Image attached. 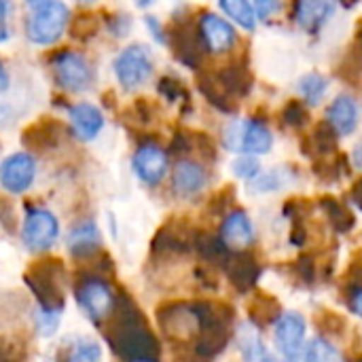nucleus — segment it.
I'll use <instances>...</instances> for the list:
<instances>
[{
    "label": "nucleus",
    "mask_w": 362,
    "mask_h": 362,
    "mask_svg": "<svg viewBox=\"0 0 362 362\" xmlns=\"http://www.w3.org/2000/svg\"><path fill=\"white\" fill-rule=\"evenodd\" d=\"M259 276V267L252 263V259H246V257H240L233 261V267H231V280L244 291L248 288Z\"/></svg>",
    "instance_id": "nucleus-22"
},
{
    "label": "nucleus",
    "mask_w": 362,
    "mask_h": 362,
    "mask_svg": "<svg viewBox=\"0 0 362 362\" xmlns=\"http://www.w3.org/2000/svg\"><path fill=\"white\" fill-rule=\"evenodd\" d=\"M25 2H28L30 6H34V8H36V6H40V4H47V2H53V0H25Z\"/></svg>",
    "instance_id": "nucleus-35"
},
{
    "label": "nucleus",
    "mask_w": 362,
    "mask_h": 362,
    "mask_svg": "<svg viewBox=\"0 0 362 362\" xmlns=\"http://www.w3.org/2000/svg\"><path fill=\"white\" fill-rule=\"evenodd\" d=\"M238 346L244 362H278L276 356L267 350L255 325H242V329L238 331Z\"/></svg>",
    "instance_id": "nucleus-17"
},
{
    "label": "nucleus",
    "mask_w": 362,
    "mask_h": 362,
    "mask_svg": "<svg viewBox=\"0 0 362 362\" xmlns=\"http://www.w3.org/2000/svg\"><path fill=\"white\" fill-rule=\"evenodd\" d=\"M350 305H352L354 314H358V316L362 318V286L352 293V297H350Z\"/></svg>",
    "instance_id": "nucleus-31"
},
{
    "label": "nucleus",
    "mask_w": 362,
    "mask_h": 362,
    "mask_svg": "<svg viewBox=\"0 0 362 362\" xmlns=\"http://www.w3.org/2000/svg\"><path fill=\"white\" fill-rule=\"evenodd\" d=\"M51 68L55 81L62 89L78 93L91 87L93 83V68L91 64L76 51H59L51 59Z\"/></svg>",
    "instance_id": "nucleus-4"
},
{
    "label": "nucleus",
    "mask_w": 362,
    "mask_h": 362,
    "mask_svg": "<svg viewBox=\"0 0 362 362\" xmlns=\"http://www.w3.org/2000/svg\"><path fill=\"white\" fill-rule=\"evenodd\" d=\"M134 2H136L138 6H148V4H151L153 0H134Z\"/></svg>",
    "instance_id": "nucleus-36"
},
{
    "label": "nucleus",
    "mask_w": 362,
    "mask_h": 362,
    "mask_svg": "<svg viewBox=\"0 0 362 362\" xmlns=\"http://www.w3.org/2000/svg\"><path fill=\"white\" fill-rule=\"evenodd\" d=\"M335 11L337 0H295L293 19L303 32L316 34L333 19Z\"/></svg>",
    "instance_id": "nucleus-10"
},
{
    "label": "nucleus",
    "mask_w": 362,
    "mask_h": 362,
    "mask_svg": "<svg viewBox=\"0 0 362 362\" xmlns=\"http://www.w3.org/2000/svg\"><path fill=\"white\" fill-rule=\"evenodd\" d=\"M78 2H83V4H91V2H95V0H78Z\"/></svg>",
    "instance_id": "nucleus-39"
},
{
    "label": "nucleus",
    "mask_w": 362,
    "mask_h": 362,
    "mask_svg": "<svg viewBox=\"0 0 362 362\" xmlns=\"http://www.w3.org/2000/svg\"><path fill=\"white\" fill-rule=\"evenodd\" d=\"M8 85H11V76H8L6 68L0 64V93H4L8 89Z\"/></svg>",
    "instance_id": "nucleus-33"
},
{
    "label": "nucleus",
    "mask_w": 362,
    "mask_h": 362,
    "mask_svg": "<svg viewBox=\"0 0 362 362\" xmlns=\"http://www.w3.org/2000/svg\"><path fill=\"white\" fill-rule=\"evenodd\" d=\"M136 176L146 185H159L168 174V153L157 144H144L132 159Z\"/></svg>",
    "instance_id": "nucleus-11"
},
{
    "label": "nucleus",
    "mask_w": 362,
    "mask_h": 362,
    "mask_svg": "<svg viewBox=\"0 0 362 362\" xmlns=\"http://www.w3.org/2000/svg\"><path fill=\"white\" fill-rule=\"evenodd\" d=\"M223 142L233 153L265 155L274 146V134L265 123L257 119H244V121H231L225 127Z\"/></svg>",
    "instance_id": "nucleus-2"
},
{
    "label": "nucleus",
    "mask_w": 362,
    "mask_h": 362,
    "mask_svg": "<svg viewBox=\"0 0 362 362\" xmlns=\"http://www.w3.org/2000/svg\"><path fill=\"white\" fill-rule=\"evenodd\" d=\"M199 38L210 53H227L238 42L235 28L216 13H202L197 25Z\"/></svg>",
    "instance_id": "nucleus-9"
},
{
    "label": "nucleus",
    "mask_w": 362,
    "mask_h": 362,
    "mask_svg": "<svg viewBox=\"0 0 362 362\" xmlns=\"http://www.w3.org/2000/svg\"><path fill=\"white\" fill-rule=\"evenodd\" d=\"M68 19H70V11L64 2L53 0V2L40 4L25 19V36L34 45L49 47L62 38L68 25Z\"/></svg>",
    "instance_id": "nucleus-1"
},
{
    "label": "nucleus",
    "mask_w": 362,
    "mask_h": 362,
    "mask_svg": "<svg viewBox=\"0 0 362 362\" xmlns=\"http://www.w3.org/2000/svg\"><path fill=\"white\" fill-rule=\"evenodd\" d=\"M172 182H174V189H176L178 195L191 197V195H197L199 191H204V187L208 182V174L197 161L182 159L174 168Z\"/></svg>",
    "instance_id": "nucleus-15"
},
{
    "label": "nucleus",
    "mask_w": 362,
    "mask_h": 362,
    "mask_svg": "<svg viewBox=\"0 0 362 362\" xmlns=\"http://www.w3.org/2000/svg\"><path fill=\"white\" fill-rule=\"evenodd\" d=\"M100 246V231L93 223H83L74 227L68 235V250L74 257H89Z\"/></svg>",
    "instance_id": "nucleus-18"
},
{
    "label": "nucleus",
    "mask_w": 362,
    "mask_h": 362,
    "mask_svg": "<svg viewBox=\"0 0 362 362\" xmlns=\"http://www.w3.org/2000/svg\"><path fill=\"white\" fill-rule=\"evenodd\" d=\"M352 163H354L356 170H361L362 172V140L352 148Z\"/></svg>",
    "instance_id": "nucleus-32"
},
{
    "label": "nucleus",
    "mask_w": 362,
    "mask_h": 362,
    "mask_svg": "<svg viewBox=\"0 0 362 362\" xmlns=\"http://www.w3.org/2000/svg\"><path fill=\"white\" fill-rule=\"evenodd\" d=\"M146 25H148V30H151V34L157 38V42H165V34H163V30H161V23H159V19H155V17H146Z\"/></svg>",
    "instance_id": "nucleus-30"
},
{
    "label": "nucleus",
    "mask_w": 362,
    "mask_h": 362,
    "mask_svg": "<svg viewBox=\"0 0 362 362\" xmlns=\"http://www.w3.org/2000/svg\"><path fill=\"white\" fill-rule=\"evenodd\" d=\"M21 235H23V244L30 250L42 252L55 244V240L59 235V223H57L55 214H51L49 210L30 208L23 218Z\"/></svg>",
    "instance_id": "nucleus-5"
},
{
    "label": "nucleus",
    "mask_w": 362,
    "mask_h": 362,
    "mask_svg": "<svg viewBox=\"0 0 362 362\" xmlns=\"http://www.w3.org/2000/svg\"><path fill=\"white\" fill-rule=\"evenodd\" d=\"M303 362H339V352L322 337L310 341Z\"/></svg>",
    "instance_id": "nucleus-23"
},
{
    "label": "nucleus",
    "mask_w": 362,
    "mask_h": 362,
    "mask_svg": "<svg viewBox=\"0 0 362 362\" xmlns=\"http://www.w3.org/2000/svg\"><path fill=\"white\" fill-rule=\"evenodd\" d=\"M221 240L229 248H246L255 240V227L250 216L244 210H233L223 227H221Z\"/></svg>",
    "instance_id": "nucleus-14"
},
{
    "label": "nucleus",
    "mask_w": 362,
    "mask_h": 362,
    "mask_svg": "<svg viewBox=\"0 0 362 362\" xmlns=\"http://www.w3.org/2000/svg\"><path fill=\"white\" fill-rule=\"evenodd\" d=\"M112 68L121 87L134 91L153 76V57L144 45H132L115 57Z\"/></svg>",
    "instance_id": "nucleus-3"
},
{
    "label": "nucleus",
    "mask_w": 362,
    "mask_h": 362,
    "mask_svg": "<svg viewBox=\"0 0 362 362\" xmlns=\"http://www.w3.org/2000/svg\"><path fill=\"white\" fill-rule=\"evenodd\" d=\"M282 119H284V123L291 125V127H301V125L308 121V112H305V108H303L301 102H291V104L284 108Z\"/></svg>",
    "instance_id": "nucleus-26"
},
{
    "label": "nucleus",
    "mask_w": 362,
    "mask_h": 362,
    "mask_svg": "<svg viewBox=\"0 0 362 362\" xmlns=\"http://www.w3.org/2000/svg\"><path fill=\"white\" fill-rule=\"evenodd\" d=\"M291 172L286 168H274L267 172H261L257 178L250 180V191L252 193H274L291 182Z\"/></svg>",
    "instance_id": "nucleus-21"
},
{
    "label": "nucleus",
    "mask_w": 362,
    "mask_h": 362,
    "mask_svg": "<svg viewBox=\"0 0 362 362\" xmlns=\"http://www.w3.org/2000/svg\"><path fill=\"white\" fill-rule=\"evenodd\" d=\"M233 174L238 178H244V180H252L261 174V163L259 159H255V155H242L233 161Z\"/></svg>",
    "instance_id": "nucleus-24"
},
{
    "label": "nucleus",
    "mask_w": 362,
    "mask_h": 362,
    "mask_svg": "<svg viewBox=\"0 0 362 362\" xmlns=\"http://www.w3.org/2000/svg\"><path fill=\"white\" fill-rule=\"evenodd\" d=\"M327 123L337 136H350L361 123V106L352 95H337L327 108Z\"/></svg>",
    "instance_id": "nucleus-12"
},
{
    "label": "nucleus",
    "mask_w": 362,
    "mask_h": 362,
    "mask_svg": "<svg viewBox=\"0 0 362 362\" xmlns=\"http://www.w3.org/2000/svg\"><path fill=\"white\" fill-rule=\"evenodd\" d=\"M68 115H70V123H72L74 134L83 142L93 140L104 127V117H102L100 108L89 104V102H81V104L70 106Z\"/></svg>",
    "instance_id": "nucleus-13"
},
{
    "label": "nucleus",
    "mask_w": 362,
    "mask_h": 362,
    "mask_svg": "<svg viewBox=\"0 0 362 362\" xmlns=\"http://www.w3.org/2000/svg\"><path fill=\"white\" fill-rule=\"evenodd\" d=\"M76 299H78L81 310L93 322H102L115 308V295H112L110 286L98 278L83 280L76 291Z\"/></svg>",
    "instance_id": "nucleus-7"
},
{
    "label": "nucleus",
    "mask_w": 362,
    "mask_h": 362,
    "mask_svg": "<svg viewBox=\"0 0 362 362\" xmlns=\"http://www.w3.org/2000/svg\"><path fill=\"white\" fill-rule=\"evenodd\" d=\"M252 6H255L257 19L267 21V19H272L276 13H280V8H282V0H255V2H252Z\"/></svg>",
    "instance_id": "nucleus-27"
},
{
    "label": "nucleus",
    "mask_w": 362,
    "mask_h": 362,
    "mask_svg": "<svg viewBox=\"0 0 362 362\" xmlns=\"http://www.w3.org/2000/svg\"><path fill=\"white\" fill-rule=\"evenodd\" d=\"M159 91H161L168 100H174V98H178V95L182 93V87H180V83L174 81V78H163L161 85H159Z\"/></svg>",
    "instance_id": "nucleus-29"
},
{
    "label": "nucleus",
    "mask_w": 362,
    "mask_h": 362,
    "mask_svg": "<svg viewBox=\"0 0 362 362\" xmlns=\"http://www.w3.org/2000/svg\"><path fill=\"white\" fill-rule=\"evenodd\" d=\"M305 341V318L297 312H284L276 320V346L286 362H297Z\"/></svg>",
    "instance_id": "nucleus-6"
},
{
    "label": "nucleus",
    "mask_w": 362,
    "mask_h": 362,
    "mask_svg": "<svg viewBox=\"0 0 362 362\" xmlns=\"http://www.w3.org/2000/svg\"><path fill=\"white\" fill-rule=\"evenodd\" d=\"M68 362H102V348L95 341H81Z\"/></svg>",
    "instance_id": "nucleus-25"
},
{
    "label": "nucleus",
    "mask_w": 362,
    "mask_h": 362,
    "mask_svg": "<svg viewBox=\"0 0 362 362\" xmlns=\"http://www.w3.org/2000/svg\"><path fill=\"white\" fill-rule=\"evenodd\" d=\"M36 176V161L28 153H13L0 165V185L8 193H25Z\"/></svg>",
    "instance_id": "nucleus-8"
},
{
    "label": "nucleus",
    "mask_w": 362,
    "mask_h": 362,
    "mask_svg": "<svg viewBox=\"0 0 362 362\" xmlns=\"http://www.w3.org/2000/svg\"><path fill=\"white\" fill-rule=\"evenodd\" d=\"M329 87H331V81L320 72H308L297 81V93L310 106H318L329 93Z\"/></svg>",
    "instance_id": "nucleus-19"
},
{
    "label": "nucleus",
    "mask_w": 362,
    "mask_h": 362,
    "mask_svg": "<svg viewBox=\"0 0 362 362\" xmlns=\"http://www.w3.org/2000/svg\"><path fill=\"white\" fill-rule=\"evenodd\" d=\"M132 362H155L153 358H136V361H132Z\"/></svg>",
    "instance_id": "nucleus-37"
},
{
    "label": "nucleus",
    "mask_w": 362,
    "mask_h": 362,
    "mask_svg": "<svg viewBox=\"0 0 362 362\" xmlns=\"http://www.w3.org/2000/svg\"><path fill=\"white\" fill-rule=\"evenodd\" d=\"M8 15H11V0H0V45L8 40Z\"/></svg>",
    "instance_id": "nucleus-28"
},
{
    "label": "nucleus",
    "mask_w": 362,
    "mask_h": 362,
    "mask_svg": "<svg viewBox=\"0 0 362 362\" xmlns=\"http://www.w3.org/2000/svg\"><path fill=\"white\" fill-rule=\"evenodd\" d=\"M218 6L242 30L255 32V28H257V13H255V6H252L250 0H218Z\"/></svg>",
    "instance_id": "nucleus-20"
},
{
    "label": "nucleus",
    "mask_w": 362,
    "mask_h": 362,
    "mask_svg": "<svg viewBox=\"0 0 362 362\" xmlns=\"http://www.w3.org/2000/svg\"><path fill=\"white\" fill-rule=\"evenodd\" d=\"M354 199L362 206V180L356 185V189H354Z\"/></svg>",
    "instance_id": "nucleus-34"
},
{
    "label": "nucleus",
    "mask_w": 362,
    "mask_h": 362,
    "mask_svg": "<svg viewBox=\"0 0 362 362\" xmlns=\"http://www.w3.org/2000/svg\"><path fill=\"white\" fill-rule=\"evenodd\" d=\"M172 47H174V53L176 57L191 66V68H197L199 66V59H202V49H204V42L202 38L195 34V30L187 28V25H178L174 32H172Z\"/></svg>",
    "instance_id": "nucleus-16"
},
{
    "label": "nucleus",
    "mask_w": 362,
    "mask_h": 362,
    "mask_svg": "<svg viewBox=\"0 0 362 362\" xmlns=\"http://www.w3.org/2000/svg\"><path fill=\"white\" fill-rule=\"evenodd\" d=\"M344 2H346V4H348V6H352V4H356V2H358V0H344Z\"/></svg>",
    "instance_id": "nucleus-38"
}]
</instances>
